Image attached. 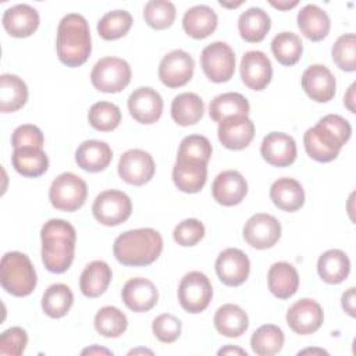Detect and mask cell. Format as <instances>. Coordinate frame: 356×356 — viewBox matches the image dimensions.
<instances>
[{
	"label": "cell",
	"instance_id": "1",
	"mask_svg": "<svg viewBox=\"0 0 356 356\" xmlns=\"http://www.w3.org/2000/svg\"><path fill=\"white\" fill-rule=\"evenodd\" d=\"M352 127L348 120L338 114L324 115L303 135L306 153L310 159L328 163L338 157L342 146L349 140Z\"/></svg>",
	"mask_w": 356,
	"mask_h": 356
},
{
	"label": "cell",
	"instance_id": "2",
	"mask_svg": "<svg viewBox=\"0 0 356 356\" xmlns=\"http://www.w3.org/2000/svg\"><path fill=\"white\" fill-rule=\"evenodd\" d=\"M42 261L50 273H65L75 254L76 232L65 220L51 218L42 227Z\"/></svg>",
	"mask_w": 356,
	"mask_h": 356
},
{
	"label": "cell",
	"instance_id": "3",
	"mask_svg": "<svg viewBox=\"0 0 356 356\" xmlns=\"http://www.w3.org/2000/svg\"><path fill=\"white\" fill-rule=\"evenodd\" d=\"M58 60L71 68L86 63L92 51L90 31L83 15L70 13L61 18L57 26L56 40Z\"/></svg>",
	"mask_w": 356,
	"mask_h": 356
},
{
	"label": "cell",
	"instance_id": "4",
	"mask_svg": "<svg viewBox=\"0 0 356 356\" xmlns=\"http://www.w3.org/2000/svg\"><path fill=\"white\" fill-rule=\"evenodd\" d=\"M163 250V238L153 228L129 229L118 235L113 245V253L122 266L142 267L159 259Z\"/></svg>",
	"mask_w": 356,
	"mask_h": 356
},
{
	"label": "cell",
	"instance_id": "5",
	"mask_svg": "<svg viewBox=\"0 0 356 356\" xmlns=\"http://www.w3.org/2000/svg\"><path fill=\"white\" fill-rule=\"evenodd\" d=\"M0 282L13 296L24 298L33 292L38 278L31 259L21 252H7L1 257Z\"/></svg>",
	"mask_w": 356,
	"mask_h": 356
},
{
	"label": "cell",
	"instance_id": "6",
	"mask_svg": "<svg viewBox=\"0 0 356 356\" xmlns=\"http://www.w3.org/2000/svg\"><path fill=\"white\" fill-rule=\"evenodd\" d=\"M86 196V182L72 172H63L56 177L49 189V200L60 211L71 213L81 209L85 204Z\"/></svg>",
	"mask_w": 356,
	"mask_h": 356
},
{
	"label": "cell",
	"instance_id": "7",
	"mask_svg": "<svg viewBox=\"0 0 356 356\" xmlns=\"http://www.w3.org/2000/svg\"><path fill=\"white\" fill-rule=\"evenodd\" d=\"M129 64L118 57H103L92 68V85L104 93H118L131 82Z\"/></svg>",
	"mask_w": 356,
	"mask_h": 356
},
{
	"label": "cell",
	"instance_id": "8",
	"mask_svg": "<svg viewBox=\"0 0 356 356\" xmlns=\"http://www.w3.org/2000/svg\"><path fill=\"white\" fill-rule=\"evenodd\" d=\"M213 286L210 280L200 271H191L184 275L178 285V300L181 307L192 314L202 313L210 305Z\"/></svg>",
	"mask_w": 356,
	"mask_h": 356
},
{
	"label": "cell",
	"instance_id": "9",
	"mask_svg": "<svg viewBox=\"0 0 356 356\" xmlns=\"http://www.w3.org/2000/svg\"><path fill=\"white\" fill-rule=\"evenodd\" d=\"M92 213L100 224L115 227L129 218L132 213V202L127 193L117 189H107L96 196Z\"/></svg>",
	"mask_w": 356,
	"mask_h": 356
},
{
	"label": "cell",
	"instance_id": "10",
	"mask_svg": "<svg viewBox=\"0 0 356 356\" xmlns=\"http://www.w3.org/2000/svg\"><path fill=\"white\" fill-rule=\"evenodd\" d=\"M200 64L211 82L222 83L229 81L235 72V53L225 42H213L203 49Z\"/></svg>",
	"mask_w": 356,
	"mask_h": 356
},
{
	"label": "cell",
	"instance_id": "11",
	"mask_svg": "<svg viewBox=\"0 0 356 356\" xmlns=\"http://www.w3.org/2000/svg\"><path fill=\"white\" fill-rule=\"evenodd\" d=\"M156 171V164L150 153L142 149H129L120 157L118 175L129 185L140 186L147 184Z\"/></svg>",
	"mask_w": 356,
	"mask_h": 356
},
{
	"label": "cell",
	"instance_id": "12",
	"mask_svg": "<svg viewBox=\"0 0 356 356\" xmlns=\"http://www.w3.org/2000/svg\"><path fill=\"white\" fill-rule=\"evenodd\" d=\"M243 239L254 249L273 248L281 236L280 221L267 213L253 214L243 225Z\"/></svg>",
	"mask_w": 356,
	"mask_h": 356
},
{
	"label": "cell",
	"instance_id": "13",
	"mask_svg": "<svg viewBox=\"0 0 356 356\" xmlns=\"http://www.w3.org/2000/svg\"><path fill=\"white\" fill-rule=\"evenodd\" d=\"M195 61L192 56L181 49L167 53L159 65V78L167 88L186 85L193 75Z\"/></svg>",
	"mask_w": 356,
	"mask_h": 356
},
{
	"label": "cell",
	"instance_id": "14",
	"mask_svg": "<svg viewBox=\"0 0 356 356\" xmlns=\"http://www.w3.org/2000/svg\"><path fill=\"white\" fill-rule=\"evenodd\" d=\"M324 320V312L320 303L305 298L295 302L286 312V324L299 335L316 332Z\"/></svg>",
	"mask_w": 356,
	"mask_h": 356
},
{
	"label": "cell",
	"instance_id": "15",
	"mask_svg": "<svg viewBox=\"0 0 356 356\" xmlns=\"http://www.w3.org/2000/svg\"><path fill=\"white\" fill-rule=\"evenodd\" d=\"M216 273L220 281L227 286H238L249 277V257L241 249H224L216 260Z\"/></svg>",
	"mask_w": 356,
	"mask_h": 356
},
{
	"label": "cell",
	"instance_id": "16",
	"mask_svg": "<svg viewBox=\"0 0 356 356\" xmlns=\"http://www.w3.org/2000/svg\"><path fill=\"white\" fill-rule=\"evenodd\" d=\"M300 82L306 95L317 103H327L335 96V76L323 64L309 65L303 71Z\"/></svg>",
	"mask_w": 356,
	"mask_h": 356
},
{
	"label": "cell",
	"instance_id": "17",
	"mask_svg": "<svg viewBox=\"0 0 356 356\" xmlns=\"http://www.w3.org/2000/svg\"><path fill=\"white\" fill-rule=\"evenodd\" d=\"M128 110L134 120L149 125L161 117L163 99L156 89L150 86H140L129 95Z\"/></svg>",
	"mask_w": 356,
	"mask_h": 356
},
{
	"label": "cell",
	"instance_id": "18",
	"mask_svg": "<svg viewBox=\"0 0 356 356\" xmlns=\"http://www.w3.org/2000/svg\"><path fill=\"white\" fill-rule=\"evenodd\" d=\"M174 185L185 193H197L203 189L207 181V163L177 156L172 168Z\"/></svg>",
	"mask_w": 356,
	"mask_h": 356
},
{
	"label": "cell",
	"instance_id": "19",
	"mask_svg": "<svg viewBox=\"0 0 356 356\" xmlns=\"http://www.w3.org/2000/svg\"><path fill=\"white\" fill-rule=\"evenodd\" d=\"M218 140L229 150H242L254 138V124L248 115H234L222 120L217 129Z\"/></svg>",
	"mask_w": 356,
	"mask_h": 356
},
{
	"label": "cell",
	"instance_id": "20",
	"mask_svg": "<svg viewBox=\"0 0 356 356\" xmlns=\"http://www.w3.org/2000/svg\"><path fill=\"white\" fill-rule=\"evenodd\" d=\"M239 71L243 83L253 90H263L273 78L271 61L260 50L246 51L242 56Z\"/></svg>",
	"mask_w": 356,
	"mask_h": 356
},
{
	"label": "cell",
	"instance_id": "21",
	"mask_svg": "<svg viewBox=\"0 0 356 356\" xmlns=\"http://www.w3.org/2000/svg\"><path fill=\"white\" fill-rule=\"evenodd\" d=\"M260 153L268 164L288 167L296 160V142L288 134L270 132L261 142Z\"/></svg>",
	"mask_w": 356,
	"mask_h": 356
},
{
	"label": "cell",
	"instance_id": "22",
	"mask_svg": "<svg viewBox=\"0 0 356 356\" xmlns=\"http://www.w3.org/2000/svg\"><path fill=\"white\" fill-rule=\"evenodd\" d=\"M214 200L222 206L239 204L248 193V182L243 175L235 170L220 172L211 185Z\"/></svg>",
	"mask_w": 356,
	"mask_h": 356
},
{
	"label": "cell",
	"instance_id": "23",
	"mask_svg": "<svg viewBox=\"0 0 356 356\" xmlns=\"http://www.w3.org/2000/svg\"><path fill=\"white\" fill-rule=\"evenodd\" d=\"M122 302L128 309L136 313L149 312L153 309L159 299V292L156 285L143 277H136L128 280L121 291Z\"/></svg>",
	"mask_w": 356,
	"mask_h": 356
},
{
	"label": "cell",
	"instance_id": "24",
	"mask_svg": "<svg viewBox=\"0 0 356 356\" xmlns=\"http://www.w3.org/2000/svg\"><path fill=\"white\" fill-rule=\"evenodd\" d=\"M1 22L10 36L28 38L39 26V13L29 4H15L4 11Z\"/></svg>",
	"mask_w": 356,
	"mask_h": 356
},
{
	"label": "cell",
	"instance_id": "25",
	"mask_svg": "<svg viewBox=\"0 0 356 356\" xmlns=\"http://www.w3.org/2000/svg\"><path fill=\"white\" fill-rule=\"evenodd\" d=\"M113 160L111 147L103 140H85L75 152V161L79 168L88 172H99L108 167Z\"/></svg>",
	"mask_w": 356,
	"mask_h": 356
},
{
	"label": "cell",
	"instance_id": "26",
	"mask_svg": "<svg viewBox=\"0 0 356 356\" xmlns=\"http://www.w3.org/2000/svg\"><path fill=\"white\" fill-rule=\"evenodd\" d=\"M218 24L216 11L204 4H197L188 8L182 18V26L186 35L193 39H204L210 36Z\"/></svg>",
	"mask_w": 356,
	"mask_h": 356
},
{
	"label": "cell",
	"instance_id": "27",
	"mask_svg": "<svg viewBox=\"0 0 356 356\" xmlns=\"http://www.w3.org/2000/svg\"><path fill=\"white\" fill-rule=\"evenodd\" d=\"M270 197L275 207L282 211H296L305 203V191L293 178H278L270 188Z\"/></svg>",
	"mask_w": 356,
	"mask_h": 356
},
{
	"label": "cell",
	"instance_id": "28",
	"mask_svg": "<svg viewBox=\"0 0 356 356\" xmlns=\"http://www.w3.org/2000/svg\"><path fill=\"white\" fill-rule=\"evenodd\" d=\"M267 282L270 292L278 299H289L299 288V274L296 268L286 263H274L267 274Z\"/></svg>",
	"mask_w": 356,
	"mask_h": 356
},
{
	"label": "cell",
	"instance_id": "29",
	"mask_svg": "<svg viewBox=\"0 0 356 356\" xmlns=\"http://www.w3.org/2000/svg\"><path fill=\"white\" fill-rule=\"evenodd\" d=\"M298 26L305 38L320 42L330 33L331 21L323 8L316 4H306L298 13Z\"/></svg>",
	"mask_w": 356,
	"mask_h": 356
},
{
	"label": "cell",
	"instance_id": "30",
	"mask_svg": "<svg viewBox=\"0 0 356 356\" xmlns=\"http://www.w3.org/2000/svg\"><path fill=\"white\" fill-rule=\"evenodd\" d=\"M317 273L327 284H341L350 273V260L343 250L330 249L318 257Z\"/></svg>",
	"mask_w": 356,
	"mask_h": 356
},
{
	"label": "cell",
	"instance_id": "31",
	"mask_svg": "<svg viewBox=\"0 0 356 356\" xmlns=\"http://www.w3.org/2000/svg\"><path fill=\"white\" fill-rule=\"evenodd\" d=\"M113 278L110 266L103 260H95L89 263L79 278L81 292L86 298H97L106 292Z\"/></svg>",
	"mask_w": 356,
	"mask_h": 356
},
{
	"label": "cell",
	"instance_id": "32",
	"mask_svg": "<svg viewBox=\"0 0 356 356\" xmlns=\"http://www.w3.org/2000/svg\"><path fill=\"white\" fill-rule=\"evenodd\" d=\"M216 330L228 338L241 337L249 327V317L246 312L234 303L222 305L214 314Z\"/></svg>",
	"mask_w": 356,
	"mask_h": 356
},
{
	"label": "cell",
	"instance_id": "33",
	"mask_svg": "<svg viewBox=\"0 0 356 356\" xmlns=\"http://www.w3.org/2000/svg\"><path fill=\"white\" fill-rule=\"evenodd\" d=\"M271 28L270 15L260 7H250L239 15L238 29L241 38L249 43L261 42Z\"/></svg>",
	"mask_w": 356,
	"mask_h": 356
},
{
	"label": "cell",
	"instance_id": "34",
	"mask_svg": "<svg viewBox=\"0 0 356 356\" xmlns=\"http://www.w3.org/2000/svg\"><path fill=\"white\" fill-rule=\"evenodd\" d=\"M11 163L18 174L28 178L40 177L49 168V159L40 147L14 149Z\"/></svg>",
	"mask_w": 356,
	"mask_h": 356
},
{
	"label": "cell",
	"instance_id": "35",
	"mask_svg": "<svg viewBox=\"0 0 356 356\" xmlns=\"http://www.w3.org/2000/svg\"><path fill=\"white\" fill-rule=\"evenodd\" d=\"M203 114L204 103L196 93H179L174 97L171 103V117L181 127H188L199 122Z\"/></svg>",
	"mask_w": 356,
	"mask_h": 356
},
{
	"label": "cell",
	"instance_id": "36",
	"mask_svg": "<svg viewBox=\"0 0 356 356\" xmlns=\"http://www.w3.org/2000/svg\"><path fill=\"white\" fill-rule=\"evenodd\" d=\"M26 100V83L17 75L3 74L0 76V111L14 113L24 107Z\"/></svg>",
	"mask_w": 356,
	"mask_h": 356
},
{
	"label": "cell",
	"instance_id": "37",
	"mask_svg": "<svg viewBox=\"0 0 356 356\" xmlns=\"http://www.w3.org/2000/svg\"><path fill=\"white\" fill-rule=\"evenodd\" d=\"M249 102L238 92H227L216 96L209 106V114L213 121L221 122L222 120L234 115H248Z\"/></svg>",
	"mask_w": 356,
	"mask_h": 356
},
{
	"label": "cell",
	"instance_id": "38",
	"mask_svg": "<svg viewBox=\"0 0 356 356\" xmlns=\"http://www.w3.org/2000/svg\"><path fill=\"white\" fill-rule=\"evenodd\" d=\"M74 303V293L65 284L50 285L42 296V309L51 318L64 317Z\"/></svg>",
	"mask_w": 356,
	"mask_h": 356
},
{
	"label": "cell",
	"instance_id": "39",
	"mask_svg": "<svg viewBox=\"0 0 356 356\" xmlns=\"http://www.w3.org/2000/svg\"><path fill=\"white\" fill-rule=\"evenodd\" d=\"M284 341V332L278 325L264 324L252 334L250 346L259 356H273L282 349Z\"/></svg>",
	"mask_w": 356,
	"mask_h": 356
},
{
	"label": "cell",
	"instance_id": "40",
	"mask_svg": "<svg viewBox=\"0 0 356 356\" xmlns=\"http://www.w3.org/2000/svg\"><path fill=\"white\" fill-rule=\"evenodd\" d=\"M271 51L277 61L282 65H295L303 53V43L293 32H281L271 42Z\"/></svg>",
	"mask_w": 356,
	"mask_h": 356
},
{
	"label": "cell",
	"instance_id": "41",
	"mask_svg": "<svg viewBox=\"0 0 356 356\" xmlns=\"http://www.w3.org/2000/svg\"><path fill=\"white\" fill-rule=\"evenodd\" d=\"M96 331L106 338H118L128 327L127 316L114 306L102 307L95 316Z\"/></svg>",
	"mask_w": 356,
	"mask_h": 356
},
{
	"label": "cell",
	"instance_id": "42",
	"mask_svg": "<svg viewBox=\"0 0 356 356\" xmlns=\"http://www.w3.org/2000/svg\"><path fill=\"white\" fill-rule=\"evenodd\" d=\"M132 22V15L125 10L108 11L97 22V33L104 40H115L129 32Z\"/></svg>",
	"mask_w": 356,
	"mask_h": 356
},
{
	"label": "cell",
	"instance_id": "43",
	"mask_svg": "<svg viewBox=\"0 0 356 356\" xmlns=\"http://www.w3.org/2000/svg\"><path fill=\"white\" fill-rule=\"evenodd\" d=\"M88 120L96 131L110 132L120 125L121 111L114 103L97 102L89 108Z\"/></svg>",
	"mask_w": 356,
	"mask_h": 356
},
{
	"label": "cell",
	"instance_id": "44",
	"mask_svg": "<svg viewBox=\"0 0 356 356\" xmlns=\"http://www.w3.org/2000/svg\"><path fill=\"white\" fill-rule=\"evenodd\" d=\"M175 6L168 0H150L143 8L145 22L157 31L170 28L175 19Z\"/></svg>",
	"mask_w": 356,
	"mask_h": 356
},
{
	"label": "cell",
	"instance_id": "45",
	"mask_svg": "<svg viewBox=\"0 0 356 356\" xmlns=\"http://www.w3.org/2000/svg\"><path fill=\"white\" fill-rule=\"evenodd\" d=\"M331 56L337 67L346 72L356 70V36L355 33L341 35L331 49Z\"/></svg>",
	"mask_w": 356,
	"mask_h": 356
},
{
	"label": "cell",
	"instance_id": "46",
	"mask_svg": "<svg viewBox=\"0 0 356 356\" xmlns=\"http://www.w3.org/2000/svg\"><path fill=\"white\" fill-rule=\"evenodd\" d=\"M211 153H213L211 143L206 136H203V135H189V136H185L181 140L177 156H184V157H189V159H195V160L209 163V160L211 157Z\"/></svg>",
	"mask_w": 356,
	"mask_h": 356
},
{
	"label": "cell",
	"instance_id": "47",
	"mask_svg": "<svg viewBox=\"0 0 356 356\" xmlns=\"http://www.w3.org/2000/svg\"><path fill=\"white\" fill-rule=\"evenodd\" d=\"M152 331L154 337L164 343L175 342L182 331V323L178 317L170 313H163L157 316L152 323Z\"/></svg>",
	"mask_w": 356,
	"mask_h": 356
},
{
	"label": "cell",
	"instance_id": "48",
	"mask_svg": "<svg viewBox=\"0 0 356 356\" xmlns=\"http://www.w3.org/2000/svg\"><path fill=\"white\" fill-rule=\"evenodd\" d=\"M204 225L196 218H186L181 221L172 232L174 241L184 248L195 246L197 242H200L204 236Z\"/></svg>",
	"mask_w": 356,
	"mask_h": 356
},
{
	"label": "cell",
	"instance_id": "49",
	"mask_svg": "<svg viewBox=\"0 0 356 356\" xmlns=\"http://www.w3.org/2000/svg\"><path fill=\"white\" fill-rule=\"evenodd\" d=\"M28 345L26 331L21 327H11L0 335V355L19 356Z\"/></svg>",
	"mask_w": 356,
	"mask_h": 356
},
{
	"label": "cell",
	"instance_id": "50",
	"mask_svg": "<svg viewBox=\"0 0 356 356\" xmlns=\"http://www.w3.org/2000/svg\"><path fill=\"white\" fill-rule=\"evenodd\" d=\"M44 136L42 131L32 124H24L14 129L11 135V145L14 149L19 147H43Z\"/></svg>",
	"mask_w": 356,
	"mask_h": 356
},
{
	"label": "cell",
	"instance_id": "51",
	"mask_svg": "<svg viewBox=\"0 0 356 356\" xmlns=\"http://www.w3.org/2000/svg\"><path fill=\"white\" fill-rule=\"evenodd\" d=\"M355 286H350L348 291H345L342 293V298H341V305H342V309L350 316V317H355Z\"/></svg>",
	"mask_w": 356,
	"mask_h": 356
},
{
	"label": "cell",
	"instance_id": "52",
	"mask_svg": "<svg viewBox=\"0 0 356 356\" xmlns=\"http://www.w3.org/2000/svg\"><path fill=\"white\" fill-rule=\"evenodd\" d=\"M355 88H356V83L353 82V83L349 86L346 95L343 96V104L346 106V108H348L350 113H355V102H356Z\"/></svg>",
	"mask_w": 356,
	"mask_h": 356
},
{
	"label": "cell",
	"instance_id": "53",
	"mask_svg": "<svg viewBox=\"0 0 356 356\" xmlns=\"http://www.w3.org/2000/svg\"><path fill=\"white\" fill-rule=\"evenodd\" d=\"M298 0H292V1H274V0H271L270 1V4L273 6V7H275V8H278V10H284V11H286V10H291L292 7H295V6H298Z\"/></svg>",
	"mask_w": 356,
	"mask_h": 356
},
{
	"label": "cell",
	"instance_id": "54",
	"mask_svg": "<svg viewBox=\"0 0 356 356\" xmlns=\"http://www.w3.org/2000/svg\"><path fill=\"white\" fill-rule=\"evenodd\" d=\"M218 355H241V356H246V350L241 349V348H236V346H225V348H221L218 352Z\"/></svg>",
	"mask_w": 356,
	"mask_h": 356
},
{
	"label": "cell",
	"instance_id": "55",
	"mask_svg": "<svg viewBox=\"0 0 356 356\" xmlns=\"http://www.w3.org/2000/svg\"><path fill=\"white\" fill-rule=\"evenodd\" d=\"M93 355V353H104V355H111V350L106 349V348H99V346H92V348H88V349H83L82 350V355Z\"/></svg>",
	"mask_w": 356,
	"mask_h": 356
},
{
	"label": "cell",
	"instance_id": "56",
	"mask_svg": "<svg viewBox=\"0 0 356 356\" xmlns=\"http://www.w3.org/2000/svg\"><path fill=\"white\" fill-rule=\"evenodd\" d=\"M306 353H318V355H328V352L323 350V349H303L300 350L298 355H306Z\"/></svg>",
	"mask_w": 356,
	"mask_h": 356
},
{
	"label": "cell",
	"instance_id": "57",
	"mask_svg": "<svg viewBox=\"0 0 356 356\" xmlns=\"http://www.w3.org/2000/svg\"><path fill=\"white\" fill-rule=\"evenodd\" d=\"M135 353H149V355H152L153 352L147 350V349H134V350H129V355H135Z\"/></svg>",
	"mask_w": 356,
	"mask_h": 356
},
{
	"label": "cell",
	"instance_id": "58",
	"mask_svg": "<svg viewBox=\"0 0 356 356\" xmlns=\"http://www.w3.org/2000/svg\"><path fill=\"white\" fill-rule=\"evenodd\" d=\"M220 4H221V6H224V7H231V8L234 7V8H235V7L241 6V4H242V1H238V3H234V4H232V3H225V1H220Z\"/></svg>",
	"mask_w": 356,
	"mask_h": 356
}]
</instances>
